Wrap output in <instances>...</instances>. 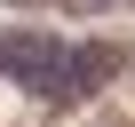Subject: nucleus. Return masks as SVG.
I'll list each match as a JSON object with an SVG mask.
<instances>
[{"mask_svg": "<svg viewBox=\"0 0 135 127\" xmlns=\"http://www.w3.org/2000/svg\"><path fill=\"white\" fill-rule=\"evenodd\" d=\"M64 8H103V0H64Z\"/></svg>", "mask_w": 135, "mask_h": 127, "instance_id": "nucleus-3", "label": "nucleus"}, {"mask_svg": "<svg viewBox=\"0 0 135 127\" xmlns=\"http://www.w3.org/2000/svg\"><path fill=\"white\" fill-rule=\"evenodd\" d=\"M111 72H119V56H111V48L64 40V80H56V103H80V95H95V87H103Z\"/></svg>", "mask_w": 135, "mask_h": 127, "instance_id": "nucleus-2", "label": "nucleus"}, {"mask_svg": "<svg viewBox=\"0 0 135 127\" xmlns=\"http://www.w3.org/2000/svg\"><path fill=\"white\" fill-rule=\"evenodd\" d=\"M24 8H40V0H24Z\"/></svg>", "mask_w": 135, "mask_h": 127, "instance_id": "nucleus-4", "label": "nucleus"}, {"mask_svg": "<svg viewBox=\"0 0 135 127\" xmlns=\"http://www.w3.org/2000/svg\"><path fill=\"white\" fill-rule=\"evenodd\" d=\"M0 72H8V80H24L32 95H48V103H56V80H64V40H40V32L0 40Z\"/></svg>", "mask_w": 135, "mask_h": 127, "instance_id": "nucleus-1", "label": "nucleus"}]
</instances>
